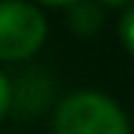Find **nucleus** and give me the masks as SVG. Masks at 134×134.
<instances>
[{"mask_svg":"<svg viewBox=\"0 0 134 134\" xmlns=\"http://www.w3.org/2000/svg\"><path fill=\"white\" fill-rule=\"evenodd\" d=\"M55 134H131L125 111L99 91H76L64 96L53 120Z\"/></svg>","mask_w":134,"mask_h":134,"instance_id":"1","label":"nucleus"},{"mask_svg":"<svg viewBox=\"0 0 134 134\" xmlns=\"http://www.w3.org/2000/svg\"><path fill=\"white\" fill-rule=\"evenodd\" d=\"M47 41V18L29 0H0V61H26Z\"/></svg>","mask_w":134,"mask_h":134,"instance_id":"2","label":"nucleus"},{"mask_svg":"<svg viewBox=\"0 0 134 134\" xmlns=\"http://www.w3.org/2000/svg\"><path fill=\"white\" fill-rule=\"evenodd\" d=\"M102 20H105V15L99 9V0H73L67 6V24L82 38L96 35L102 29Z\"/></svg>","mask_w":134,"mask_h":134,"instance_id":"3","label":"nucleus"},{"mask_svg":"<svg viewBox=\"0 0 134 134\" xmlns=\"http://www.w3.org/2000/svg\"><path fill=\"white\" fill-rule=\"evenodd\" d=\"M120 41H122V47L134 55V3H128L125 6V12H122V18H120Z\"/></svg>","mask_w":134,"mask_h":134,"instance_id":"4","label":"nucleus"},{"mask_svg":"<svg viewBox=\"0 0 134 134\" xmlns=\"http://www.w3.org/2000/svg\"><path fill=\"white\" fill-rule=\"evenodd\" d=\"M12 82L6 79V73H0V120L6 117V111L12 108Z\"/></svg>","mask_w":134,"mask_h":134,"instance_id":"5","label":"nucleus"},{"mask_svg":"<svg viewBox=\"0 0 134 134\" xmlns=\"http://www.w3.org/2000/svg\"><path fill=\"white\" fill-rule=\"evenodd\" d=\"M35 3H41V6H58V9H67L73 0H35Z\"/></svg>","mask_w":134,"mask_h":134,"instance_id":"6","label":"nucleus"},{"mask_svg":"<svg viewBox=\"0 0 134 134\" xmlns=\"http://www.w3.org/2000/svg\"><path fill=\"white\" fill-rule=\"evenodd\" d=\"M99 3H105V6H114V9H120V6H128V3H134V0H99Z\"/></svg>","mask_w":134,"mask_h":134,"instance_id":"7","label":"nucleus"}]
</instances>
